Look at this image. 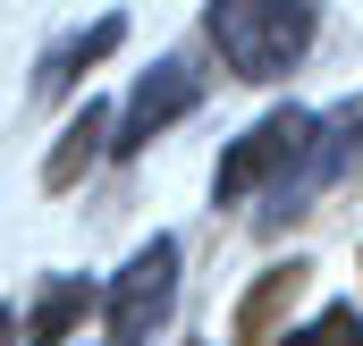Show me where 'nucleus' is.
Wrapping results in <instances>:
<instances>
[{
    "instance_id": "f257e3e1",
    "label": "nucleus",
    "mask_w": 363,
    "mask_h": 346,
    "mask_svg": "<svg viewBox=\"0 0 363 346\" xmlns=\"http://www.w3.org/2000/svg\"><path fill=\"white\" fill-rule=\"evenodd\" d=\"M211 43L245 85H271L313 51V0H211Z\"/></svg>"
},
{
    "instance_id": "f03ea898",
    "label": "nucleus",
    "mask_w": 363,
    "mask_h": 346,
    "mask_svg": "<svg viewBox=\"0 0 363 346\" xmlns=\"http://www.w3.org/2000/svg\"><path fill=\"white\" fill-rule=\"evenodd\" d=\"M169 304H178V245L152 237L144 254L110 279V346H144L169 321Z\"/></svg>"
},
{
    "instance_id": "7ed1b4c3",
    "label": "nucleus",
    "mask_w": 363,
    "mask_h": 346,
    "mask_svg": "<svg viewBox=\"0 0 363 346\" xmlns=\"http://www.w3.org/2000/svg\"><path fill=\"white\" fill-rule=\"evenodd\" d=\"M304 135H313V110H271L262 127H245V135H237V152L220 161L211 194H220V203H245L254 186L287 177V169H296V152H304Z\"/></svg>"
},
{
    "instance_id": "20e7f679",
    "label": "nucleus",
    "mask_w": 363,
    "mask_h": 346,
    "mask_svg": "<svg viewBox=\"0 0 363 346\" xmlns=\"http://www.w3.org/2000/svg\"><path fill=\"white\" fill-rule=\"evenodd\" d=\"M194 101H203V77H194L186 60H161L144 85L127 93V110H118V144H110V152H144L161 127H178Z\"/></svg>"
},
{
    "instance_id": "39448f33",
    "label": "nucleus",
    "mask_w": 363,
    "mask_h": 346,
    "mask_svg": "<svg viewBox=\"0 0 363 346\" xmlns=\"http://www.w3.org/2000/svg\"><path fill=\"white\" fill-rule=\"evenodd\" d=\"M304 279H313L304 262H279V270H262V279H254V296L237 304V346H271V330L296 313V296H304Z\"/></svg>"
},
{
    "instance_id": "423d86ee",
    "label": "nucleus",
    "mask_w": 363,
    "mask_h": 346,
    "mask_svg": "<svg viewBox=\"0 0 363 346\" xmlns=\"http://www.w3.org/2000/svg\"><path fill=\"white\" fill-rule=\"evenodd\" d=\"M101 152H110V101H85V110L68 118L60 152L43 161V186H51V194H68V186H77V177H85L93 161H101Z\"/></svg>"
},
{
    "instance_id": "0eeeda50",
    "label": "nucleus",
    "mask_w": 363,
    "mask_h": 346,
    "mask_svg": "<svg viewBox=\"0 0 363 346\" xmlns=\"http://www.w3.org/2000/svg\"><path fill=\"white\" fill-rule=\"evenodd\" d=\"M118 34H127V26H118V17H101L93 34H68V43H51V51H43V68H34V93H43V101H60V93L77 85V77H85L101 51H118Z\"/></svg>"
},
{
    "instance_id": "6e6552de",
    "label": "nucleus",
    "mask_w": 363,
    "mask_h": 346,
    "mask_svg": "<svg viewBox=\"0 0 363 346\" xmlns=\"http://www.w3.org/2000/svg\"><path fill=\"white\" fill-rule=\"evenodd\" d=\"M85 313H93V287H85V279H51V287H43V304L17 321V346H60Z\"/></svg>"
},
{
    "instance_id": "1a4fd4ad",
    "label": "nucleus",
    "mask_w": 363,
    "mask_h": 346,
    "mask_svg": "<svg viewBox=\"0 0 363 346\" xmlns=\"http://www.w3.org/2000/svg\"><path fill=\"white\" fill-rule=\"evenodd\" d=\"M313 346H363V321H355V304H330L313 330H304Z\"/></svg>"
},
{
    "instance_id": "9d476101",
    "label": "nucleus",
    "mask_w": 363,
    "mask_h": 346,
    "mask_svg": "<svg viewBox=\"0 0 363 346\" xmlns=\"http://www.w3.org/2000/svg\"><path fill=\"white\" fill-rule=\"evenodd\" d=\"M0 338H9V313H0Z\"/></svg>"
},
{
    "instance_id": "9b49d317",
    "label": "nucleus",
    "mask_w": 363,
    "mask_h": 346,
    "mask_svg": "<svg viewBox=\"0 0 363 346\" xmlns=\"http://www.w3.org/2000/svg\"><path fill=\"white\" fill-rule=\"evenodd\" d=\"M287 346H313V338H287Z\"/></svg>"
}]
</instances>
